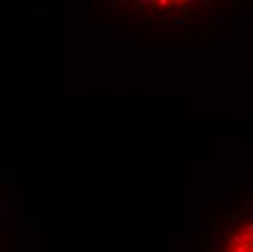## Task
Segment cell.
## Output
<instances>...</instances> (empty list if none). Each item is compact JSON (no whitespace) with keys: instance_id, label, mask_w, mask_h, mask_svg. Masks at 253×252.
<instances>
[{"instance_id":"cell-1","label":"cell","mask_w":253,"mask_h":252,"mask_svg":"<svg viewBox=\"0 0 253 252\" xmlns=\"http://www.w3.org/2000/svg\"><path fill=\"white\" fill-rule=\"evenodd\" d=\"M226 252H253V222L243 225L230 236Z\"/></svg>"}]
</instances>
